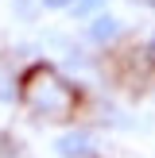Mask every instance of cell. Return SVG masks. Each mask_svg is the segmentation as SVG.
Masks as SVG:
<instances>
[{
    "label": "cell",
    "mask_w": 155,
    "mask_h": 158,
    "mask_svg": "<svg viewBox=\"0 0 155 158\" xmlns=\"http://www.w3.org/2000/svg\"><path fill=\"white\" fill-rule=\"evenodd\" d=\"M97 4H105V0H70L74 12H89V8H97Z\"/></svg>",
    "instance_id": "obj_5"
},
{
    "label": "cell",
    "mask_w": 155,
    "mask_h": 158,
    "mask_svg": "<svg viewBox=\"0 0 155 158\" xmlns=\"http://www.w3.org/2000/svg\"><path fill=\"white\" fill-rule=\"evenodd\" d=\"M136 4H147V8H155V0H136Z\"/></svg>",
    "instance_id": "obj_7"
},
{
    "label": "cell",
    "mask_w": 155,
    "mask_h": 158,
    "mask_svg": "<svg viewBox=\"0 0 155 158\" xmlns=\"http://www.w3.org/2000/svg\"><path fill=\"white\" fill-rule=\"evenodd\" d=\"M151 50H155V35H151Z\"/></svg>",
    "instance_id": "obj_8"
},
{
    "label": "cell",
    "mask_w": 155,
    "mask_h": 158,
    "mask_svg": "<svg viewBox=\"0 0 155 158\" xmlns=\"http://www.w3.org/2000/svg\"><path fill=\"white\" fill-rule=\"evenodd\" d=\"M89 158H93V154H89Z\"/></svg>",
    "instance_id": "obj_9"
},
{
    "label": "cell",
    "mask_w": 155,
    "mask_h": 158,
    "mask_svg": "<svg viewBox=\"0 0 155 158\" xmlns=\"http://www.w3.org/2000/svg\"><path fill=\"white\" fill-rule=\"evenodd\" d=\"M54 151L62 158H89L93 154V131H66V135L54 139Z\"/></svg>",
    "instance_id": "obj_2"
},
{
    "label": "cell",
    "mask_w": 155,
    "mask_h": 158,
    "mask_svg": "<svg viewBox=\"0 0 155 158\" xmlns=\"http://www.w3.org/2000/svg\"><path fill=\"white\" fill-rule=\"evenodd\" d=\"M16 93H20V73L8 58H0V100H16Z\"/></svg>",
    "instance_id": "obj_4"
},
{
    "label": "cell",
    "mask_w": 155,
    "mask_h": 158,
    "mask_svg": "<svg viewBox=\"0 0 155 158\" xmlns=\"http://www.w3.org/2000/svg\"><path fill=\"white\" fill-rule=\"evenodd\" d=\"M46 8H70V0H43Z\"/></svg>",
    "instance_id": "obj_6"
},
{
    "label": "cell",
    "mask_w": 155,
    "mask_h": 158,
    "mask_svg": "<svg viewBox=\"0 0 155 158\" xmlns=\"http://www.w3.org/2000/svg\"><path fill=\"white\" fill-rule=\"evenodd\" d=\"M16 97L35 116H43V120H70L74 108H78V93L70 89L51 66H43V62L31 66L27 73L20 77V93H16Z\"/></svg>",
    "instance_id": "obj_1"
},
{
    "label": "cell",
    "mask_w": 155,
    "mask_h": 158,
    "mask_svg": "<svg viewBox=\"0 0 155 158\" xmlns=\"http://www.w3.org/2000/svg\"><path fill=\"white\" fill-rule=\"evenodd\" d=\"M85 35H89V43L108 46V43H116V39H120V19H116V15H97V19L85 27Z\"/></svg>",
    "instance_id": "obj_3"
}]
</instances>
